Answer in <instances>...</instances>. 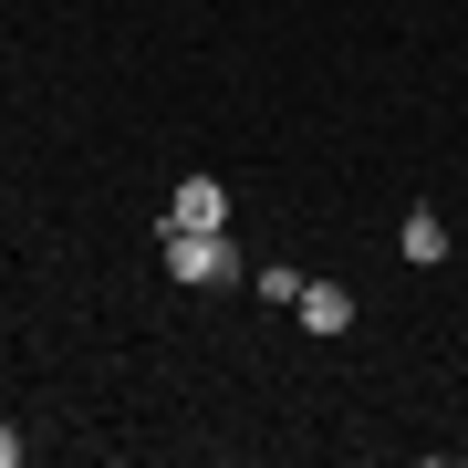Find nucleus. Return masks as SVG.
I'll use <instances>...</instances> for the list:
<instances>
[{"instance_id": "1", "label": "nucleus", "mask_w": 468, "mask_h": 468, "mask_svg": "<svg viewBox=\"0 0 468 468\" xmlns=\"http://www.w3.org/2000/svg\"><path fill=\"white\" fill-rule=\"evenodd\" d=\"M156 261H167V282H239V250H229V229H156Z\"/></svg>"}, {"instance_id": "2", "label": "nucleus", "mask_w": 468, "mask_h": 468, "mask_svg": "<svg viewBox=\"0 0 468 468\" xmlns=\"http://www.w3.org/2000/svg\"><path fill=\"white\" fill-rule=\"evenodd\" d=\"M167 229H229V187H218V177H177Z\"/></svg>"}, {"instance_id": "3", "label": "nucleus", "mask_w": 468, "mask_h": 468, "mask_svg": "<svg viewBox=\"0 0 468 468\" xmlns=\"http://www.w3.org/2000/svg\"><path fill=\"white\" fill-rule=\"evenodd\" d=\"M292 313H302V334H354V292L344 282H302Z\"/></svg>"}, {"instance_id": "4", "label": "nucleus", "mask_w": 468, "mask_h": 468, "mask_svg": "<svg viewBox=\"0 0 468 468\" xmlns=\"http://www.w3.org/2000/svg\"><path fill=\"white\" fill-rule=\"evenodd\" d=\"M396 250L417 261V271H437V261H448V218H437V208H417V218H406V239H396Z\"/></svg>"}, {"instance_id": "5", "label": "nucleus", "mask_w": 468, "mask_h": 468, "mask_svg": "<svg viewBox=\"0 0 468 468\" xmlns=\"http://www.w3.org/2000/svg\"><path fill=\"white\" fill-rule=\"evenodd\" d=\"M0 468H21V427H0Z\"/></svg>"}]
</instances>
